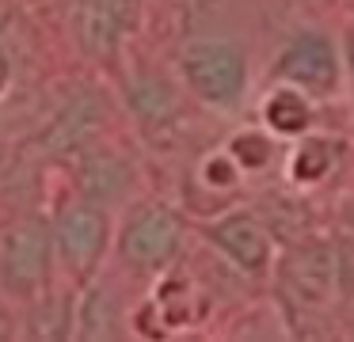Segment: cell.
Wrapping results in <instances>:
<instances>
[{
	"label": "cell",
	"instance_id": "6",
	"mask_svg": "<svg viewBox=\"0 0 354 342\" xmlns=\"http://www.w3.org/2000/svg\"><path fill=\"white\" fill-rule=\"evenodd\" d=\"M141 0H73V35L95 61H111L122 38L138 27Z\"/></svg>",
	"mask_w": 354,
	"mask_h": 342
},
{
	"label": "cell",
	"instance_id": "9",
	"mask_svg": "<svg viewBox=\"0 0 354 342\" xmlns=\"http://www.w3.org/2000/svg\"><path fill=\"white\" fill-rule=\"evenodd\" d=\"M202 232H206V240L214 243L225 258H232L240 270L263 274L270 266V232L263 228L259 217H252V213L217 217L214 225H206Z\"/></svg>",
	"mask_w": 354,
	"mask_h": 342
},
{
	"label": "cell",
	"instance_id": "4",
	"mask_svg": "<svg viewBox=\"0 0 354 342\" xmlns=\"http://www.w3.org/2000/svg\"><path fill=\"white\" fill-rule=\"evenodd\" d=\"M183 247V220L160 202H141L122 217L115 232V251L130 270H164Z\"/></svg>",
	"mask_w": 354,
	"mask_h": 342
},
{
	"label": "cell",
	"instance_id": "1",
	"mask_svg": "<svg viewBox=\"0 0 354 342\" xmlns=\"http://www.w3.org/2000/svg\"><path fill=\"white\" fill-rule=\"evenodd\" d=\"M183 84L217 111H236L248 91V53L232 38H191L179 50Z\"/></svg>",
	"mask_w": 354,
	"mask_h": 342
},
{
	"label": "cell",
	"instance_id": "14",
	"mask_svg": "<svg viewBox=\"0 0 354 342\" xmlns=\"http://www.w3.org/2000/svg\"><path fill=\"white\" fill-rule=\"evenodd\" d=\"M263 118H267V126L274 129V133H301V129H308V122H313V111H308V99L301 88H293V84H286V88H278L274 95L267 99V106H263Z\"/></svg>",
	"mask_w": 354,
	"mask_h": 342
},
{
	"label": "cell",
	"instance_id": "16",
	"mask_svg": "<svg viewBox=\"0 0 354 342\" xmlns=\"http://www.w3.org/2000/svg\"><path fill=\"white\" fill-rule=\"evenodd\" d=\"M229 160H236L240 167H263L270 160V141L267 137H259V133H236L229 141Z\"/></svg>",
	"mask_w": 354,
	"mask_h": 342
},
{
	"label": "cell",
	"instance_id": "13",
	"mask_svg": "<svg viewBox=\"0 0 354 342\" xmlns=\"http://www.w3.org/2000/svg\"><path fill=\"white\" fill-rule=\"evenodd\" d=\"M73 316H77V304L50 285L35 301H27V334L31 339H69Z\"/></svg>",
	"mask_w": 354,
	"mask_h": 342
},
{
	"label": "cell",
	"instance_id": "8",
	"mask_svg": "<svg viewBox=\"0 0 354 342\" xmlns=\"http://www.w3.org/2000/svg\"><path fill=\"white\" fill-rule=\"evenodd\" d=\"M73 175H77V194L95 205H115L130 194L133 187V167L122 152L107 149V144H84L73 152Z\"/></svg>",
	"mask_w": 354,
	"mask_h": 342
},
{
	"label": "cell",
	"instance_id": "15",
	"mask_svg": "<svg viewBox=\"0 0 354 342\" xmlns=\"http://www.w3.org/2000/svg\"><path fill=\"white\" fill-rule=\"evenodd\" d=\"M331 164H335V141H328V137H308V141H301L293 149L290 175L297 182H316L331 171Z\"/></svg>",
	"mask_w": 354,
	"mask_h": 342
},
{
	"label": "cell",
	"instance_id": "11",
	"mask_svg": "<svg viewBox=\"0 0 354 342\" xmlns=\"http://www.w3.org/2000/svg\"><path fill=\"white\" fill-rule=\"evenodd\" d=\"M126 103H130L133 118H138L149 133L171 126V122H176V114H179V103H176L171 84L164 80V76H156V73L130 76V84H126Z\"/></svg>",
	"mask_w": 354,
	"mask_h": 342
},
{
	"label": "cell",
	"instance_id": "7",
	"mask_svg": "<svg viewBox=\"0 0 354 342\" xmlns=\"http://www.w3.org/2000/svg\"><path fill=\"white\" fill-rule=\"evenodd\" d=\"M103 122H107V106H103L100 91H80L46 122V129L39 133L35 144H39L42 156H57V160L73 156V152H80L84 144L95 141Z\"/></svg>",
	"mask_w": 354,
	"mask_h": 342
},
{
	"label": "cell",
	"instance_id": "5",
	"mask_svg": "<svg viewBox=\"0 0 354 342\" xmlns=\"http://www.w3.org/2000/svg\"><path fill=\"white\" fill-rule=\"evenodd\" d=\"M274 80L293 84L313 95H331L343 80V65H339V50L324 30H301L282 46L274 61Z\"/></svg>",
	"mask_w": 354,
	"mask_h": 342
},
{
	"label": "cell",
	"instance_id": "3",
	"mask_svg": "<svg viewBox=\"0 0 354 342\" xmlns=\"http://www.w3.org/2000/svg\"><path fill=\"white\" fill-rule=\"evenodd\" d=\"M54 247H57V266L69 274L77 285L92 281L103 266V255L111 247V220L107 209L88 198H69L54 213Z\"/></svg>",
	"mask_w": 354,
	"mask_h": 342
},
{
	"label": "cell",
	"instance_id": "17",
	"mask_svg": "<svg viewBox=\"0 0 354 342\" xmlns=\"http://www.w3.org/2000/svg\"><path fill=\"white\" fill-rule=\"evenodd\" d=\"M16 334V319H12V312L0 308V339H12Z\"/></svg>",
	"mask_w": 354,
	"mask_h": 342
},
{
	"label": "cell",
	"instance_id": "2",
	"mask_svg": "<svg viewBox=\"0 0 354 342\" xmlns=\"http://www.w3.org/2000/svg\"><path fill=\"white\" fill-rule=\"evenodd\" d=\"M54 266H57V247H54V225L39 213L19 217L16 225L0 240V289L12 301L27 304L54 285Z\"/></svg>",
	"mask_w": 354,
	"mask_h": 342
},
{
	"label": "cell",
	"instance_id": "12",
	"mask_svg": "<svg viewBox=\"0 0 354 342\" xmlns=\"http://www.w3.org/2000/svg\"><path fill=\"white\" fill-rule=\"evenodd\" d=\"M122 316H118V301L103 281H84L77 301V316H73V331L80 339H115Z\"/></svg>",
	"mask_w": 354,
	"mask_h": 342
},
{
	"label": "cell",
	"instance_id": "10",
	"mask_svg": "<svg viewBox=\"0 0 354 342\" xmlns=\"http://www.w3.org/2000/svg\"><path fill=\"white\" fill-rule=\"evenodd\" d=\"M335 285V251L328 243H297L282 258V289L297 304H324Z\"/></svg>",
	"mask_w": 354,
	"mask_h": 342
}]
</instances>
